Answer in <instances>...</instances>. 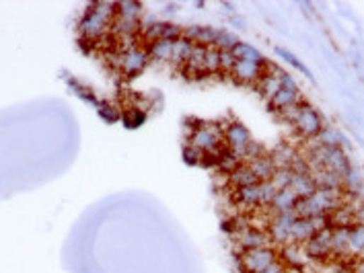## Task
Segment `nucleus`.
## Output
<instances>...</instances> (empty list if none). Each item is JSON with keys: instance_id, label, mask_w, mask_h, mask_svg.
<instances>
[{"instance_id": "obj_1", "label": "nucleus", "mask_w": 364, "mask_h": 273, "mask_svg": "<svg viewBox=\"0 0 364 273\" xmlns=\"http://www.w3.org/2000/svg\"><path fill=\"white\" fill-rule=\"evenodd\" d=\"M276 261H278V249H274V245L247 249V251H241V255H239V263H241L245 273H261L263 269H268L270 265H274Z\"/></svg>"}, {"instance_id": "obj_2", "label": "nucleus", "mask_w": 364, "mask_h": 273, "mask_svg": "<svg viewBox=\"0 0 364 273\" xmlns=\"http://www.w3.org/2000/svg\"><path fill=\"white\" fill-rule=\"evenodd\" d=\"M149 62L150 58L144 45H138V47H132V50H124V52H113V66L120 72L128 74V76L140 74L149 66Z\"/></svg>"}, {"instance_id": "obj_3", "label": "nucleus", "mask_w": 364, "mask_h": 273, "mask_svg": "<svg viewBox=\"0 0 364 273\" xmlns=\"http://www.w3.org/2000/svg\"><path fill=\"white\" fill-rule=\"evenodd\" d=\"M190 146L198 148L204 154H216V152H220L224 148L222 129L218 126H210V124H200L195 129H192Z\"/></svg>"}, {"instance_id": "obj_4", "label": "nucleus", "mask_w": 364, "mask_h": 273, "mask_svg": "<svg viewBox=\"0 0 364 273\" xmlns=\"http://www.w3.org/2000/svg\"><path fill=\"white\" fill-rule=\"evenodd\" d=\"M302 247H305V252L309 255L311 261L327 263L334 257V249H331V228H323L317 234H313Z\"/></svg>"}, {"instance_id": "obj_5", "label": "nucleus", "mask_w": 364, "mask_h": 273, "mask_svg": "<svg viewBox=\"0 0 364 273\" xmlns=\"http://www.w3.org/2000/svg\"><path fill=\"white\" fill-rule=\"evenodd\" d=\"M292 127L299 132L302 138H313L315 140L319 136V132L323 129L322 117H319V113L313 107L307 105V103H300L299 117L295 120Z\"/></svg>"}, {"instance_id": "obj_6", "label": "nucleus", "mask_w": 364, "mask_h": 273, "mask_svg": "<svg viewBox=\"0 0 364 273\" xmlns=\"http://www.w3.org/2000/svg\"><path fill=\"white\" fill-rule=\"evenodd\" d=\"M233 236H235L237 247H239L241 251L257 249V247H270V245H272L268 232L254 228V226H247V228H243V231L235 232Z\"/></svg>"}, {"instance_id": "obj_7", "label": "nucleus", "mask_w": 364, "mask_h": 273, "mask_svg": "<svg viewBox=\"0 0 364 273\" xmlns=\"http://www.w3.org/2000/svg\"><path fill=\"white\" fill-rule=\"evenodd\" d=\"M263 66L266 62H249V60H235V66L233 70L229 72L237 83L243 84H257L261 72H263Z\"/></svg>"}, {"instance_id": "obj_8", "label": "nucleus", "mask_w": 364, "mask_h": 273, "mask_svg": "<svg viewBox=\"0 0 364 273\" xmlns=\"http://www.w3.org/2000/svg\"><path fill=\"white\" fill-rule=\"evenodd\" d=\"M245 165L251 168V173L256 175L257 181H270L274 177V173L278 170L270 154H261V156H257V158L245 163Z\"/></svg>"}, {"instance_id": "obj_9", "label": "nucleus", "mask_w": 364, "mask_h": 273, "mask_svg": "<svg viewBox=\"0 0 364 273\" xmlns=\"http://www.w3.org/2000/svg\"><path fill=\"white\" fill-rule=\"evenodd\" d=\"M290 173H292V170H290ZM288 190L292 191L299 199H302V197L311 195L313 191L317 190V185H315V181H313L311 173H292Z\"/></svg>"}, {"instance_id": "obj_10", "label": "nucleus", "mask_w": 364, "mask_h": 273, "mask_svg": "<svg viewBox=\"0 0 364 273\" xmlns=\"http://www.w3.org/2000/svg\"><path fill=\"white\" fill-rule=\"evenodd\" d=\"M299 103H302V101H300V93L297 86H282L276 93V97L272 99V107L276 111H284V109L299 105Z\"/></svg>"}, {"instance_id": "obj_11", "label": "nucleus", "mask_w": 364, "mask_h": 273, "mask_svg": "<svg viewBox=\"0 0 364 273\" xmlns=\"http://www.w3.org/2000/svg\"><path fill=\"white\" fill-rule=\"evenodd\" d=\"M173 42H175V40H157V42L147 43L144 47H147V54H149L150 60H157V62H171Z\"/></svg>"}, {"instance_id": "obj_12", "label": "nucleus", "mask_w": 364, "mask_h": 273, "mask_svg": "<svg viewBox=\"0 0 364 273\" xmlns=\"http://www.w3.org/2000/svg\"><path fill=\"white\" fill-rule=\"evenodd\" d=\"M297 204H299V197L286 187V190H280L278 193L274 195V199H272V204H270V211H272V214L295 211Z\"/></svg>"}, {"instance_id": "obj_13", "label": "nucleus", "mask_w": 364, "mask_h": 273, "mask_svg": "<svg viewBox=\"0 0 364 273\" xmlns=\"http://www.w3.org/2000/svg\"><path fill=\"white\" fill-rule=\"evenodd\" d=\"M227 179H229V183L233 185V190L237 187H247V185H256L259 183L256 179V175L251 173V168L247 167L245 163L241 165V167H237L231 175H227Z\"/></svg>"}, {"instance_id": "obj_14", "label": "nucleus", "mask_w": 364, "mask_h": 273, "mask_svg": "<svg viewBox=\"0 0 364 273\" xmlns=\"http://www.w3.org/2000/svg\"><path fill=\"white\" fill-rule=\"evenodd\" d=\"M192 47H193V42H190L188 37H177L175 42H173V56H171V64L173 66H186L188 62V58H190V54H192Z\"/></svg>"}, {"instance_id": "obj_15", "label": "nucleus", "mask_w": 364, "mask_h": 273, "mask_svg": "<svg viewBox=\"0 0 364 273\" xmlns=\"http://www.w3.org/2000/svg\"><path fill=\"white\" fill-rule=\"evenodd\" d=\"M231 52H233V56H235L237 60H249V62H259V64L266 62L256 47H251V45H247V43L239 42Z\"/></svg>"}, {"instance_id": "obj_16", "label": "nucleus", "mask_w": 364, "mask_h": 273, "mask_svg": "<svg viewBox=\"0 0 364 273\" xmlns=\"http://www.w3.org/2000/svg\"><path fill=\"white\" fill-rule=\"evenodd\" d=\"M204 70L208 74L220 72V50H216L215 45L206 47V60H204Z\"/></svg>"}, {"instance_id": "obj_17", "label": "nucleus", "mask_w": 364, "mask_h": 273, "mask_svg": "<svg viewBox=\"0 0 364 273\" xmlns=\"http://www.w3.org/2000/svg\"><path fill=\"white\" fill-rule=\"evenodd\" d=\"M315 140H317V144H322V146H340L342 136H340V132H338V129L323 127L322 132H319V136H317Z\"/></svg>"}, {"instance_id": "obj_18", "label": "nucleus", "mask_w": 364, "mask_h": 273, "mask_svg": "<svg viewBox=\"0 0 364 273\" xmlns=\"http://www.w3.org/2000/svg\"><path fill=\"white\" fill-rule=\"evenodd\" d=\"M364 249V224H356L350 228V252H358Z\"/></svg>"}, {"instance_id": "obj_19", "label": "nucleus", "mask_w": 364, "mask_h": 273, "mask_svg": "<svg viewBox=\"0 0 364 273\" xmlns=\"http://www.w3.org/2000/svg\"><path fill=\"white\" fill-rule=\"evenodd\" d=\"M261 273H288V267H286V265H284V263L278 259L274 265H270L268 269H263Z\"/></svg>"}, {"instance_id": "obj_20", "label": "nucleus", "mask_w": 364, "mask_h": 273, "mask_svg": "<svg viewBox=\"0 0 364 273\" xmlns=\"http://www.w3.org/2000/svg\"><path fill=\"white\" fill-rule=\"evenodd\" d=\"M352 273H364V261L356 259L354 261V267H352Z\"/></svg>"}, {"instance_id": "obj_21", "label": "nucleus", "mask_w": 364, "mask_h": 273, "mask_svg": "<svg viewBox=\"0 0 364 273\" xmlns=\"http://www.w3.org/2000/svg\"><path fill=\"white\" fill-rule=\"evenodd\" d=\"M358 257H360V261H364V249L360 252H358Z\"/></svg>"}]
</instances>
